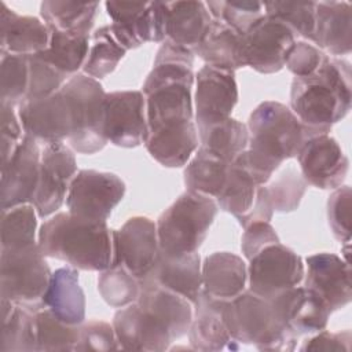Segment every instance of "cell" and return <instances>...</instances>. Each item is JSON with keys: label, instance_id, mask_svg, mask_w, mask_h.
<instances>
[{"label": "cell", "instance_id": "obj_13", "mask_svg": "<svg viewBox=\"0 0 352 352\" xmlns=\"http://www.w3.org/2000/svg\"><path fill=\"white\" fill-rule=\"evenodd\" d=\"M148 133L146 98L142 91L106 94L104 135L107 142L124 148L144 144Z\"/></svg>", "mask_w": 352, "mask_h": 352}, {"label": "cell", "instance_id": "obj_33", "mask_svg": "<svg viewBox=\"0 0 352 352\" xmlns=\"http://www.w3.org/2000/svg\"><path fill=\"white\" fill-rule=\"evenodd\" d=\"M199 147L209 154L232 164L249 144V131L246 124L227 118L217 124L198 129Z\"/></svg>", "mask_w": 352, "mask_h": 352}, {"label": "cell", "instance_id": "obj_10", "mask_svg": "<svg viewBox=\"0 0 352 352\" xmlns=\"http://www.w3.org/2000/svg\"><path fill=\"white\" fill-rule=\"evenodd\" d=\"M302 258L280 242L265 246L249 260V290L267 300L298 286L304 279Z\"/></svg>", "mask_w": 352, "mask_h": 352}, {"label": "cell", "instance_id": "obj_34", "mask_svg": "<svg viewBox=\"0 0 352 352\" xmlns=\"http://www.w3.org/2000/svg\"><path fill=\"white\" fill-rule=\"evenodd\" d=\"M50 33V44L44 51L38 52V55L66 77L77 74L88 56L91 44L89 34L59 32L51 28Z\"/></svg>", "mask_w": 352, "mask_h": 352}, {"label": "cell", "instance_id": "obj_3", "mask_svg": "<svg viewBox=\"0 0 352 352\" xmlns=\"http://www.w3.org/2000/svg\"><path fill=\"white\" fill-rule=\"evenodd\" d=\"M37 245L45 257L81 271L102 272L114 264V230L69 212L56 213L41 224Z\"/></svg>", "mask_w": 352, "mask_h": 352}, {"label": "cell", "instance_id": "obj_49", "mask_svg": "<svg viewBox=\"0 0 352 352\" xmlns=\"http://www.w3.org/2000/svg\"><path fill=\"white\" fill-rule=\"evenodd\" d=\"M120 349L113 326L103 320H89L80 324V338L74 351Z\"/></svg>", "mask_w": 352, "mask_h": 352}, {"label": "cell", "instance_id": "obj_23", "mask_svg": "<svg viewBox=\"0 0 352 352\" xmlns=\"http://www.w3.org/2000/svg\"><path fill=\"white\" fill-rule=\"evenodd\" d=\"M144 146L162 166L182 168L199 147L197 125L191 120L148 129Z\"/></svg>", "mask_w": 352, "mask_h": 352}, {"label": "cell", "instance_id": "obj_46", "mask_svg": "<svg viewBox=\"0 0 352 352\" xmlns=\"http://www.w3.org/2000/svg\"><path fill=\"white\" fill-rule=\"evenodd\" d=\"M307 182L294 169L285 170L272 184L264 186L274 212H293L307 190Z\"/></svg>", "mask_w": 352, "mask_h": 352}, {"label": "cell", "instance_id": "obj_14", "mask_svg": "<svg viewBox=\"0 0 352 352\" xmlns=\"http://www.w3.org/2000/svg\"><path fill=\"white\" fill-rule=\"evenodd\" d=\"M158 256L157 226L151 219L133 216L128 219L120 230H114L113 265L125 267L133 276L142 280L150 274Z\"/></svg>", "mask_w": 352, "mask_h": 352}, {"label": "cell", "instance_id": "obj_29", "mask_svg": "<svg viewBox=\"0 0 352 352\" xmlns=\"http://www.w3.org/2000/svg\"><path fill=\"white\" fill-rule=\"evenodd\" d=\"M202 290L219 300H232L246 289L248 267L230 252H216L201 265Z\"/></svg>", "mask_w": 352, "mask_h": 352}, {"label": "cell", "instance_id": "obj_31", "mask_svg": "<svg viewBox=\"0 0 352 352\" xmlns=\"http://www.w3.org/2000/svg\"><path fill=\"white\" fill-rule=\"evenodd\" d=\"M44 305L67 324L78 326L85 319V296L78 282V270L62 267L51 274Z\"/></svg>", "mask_w": 352, "mask_h": 352}, {"label": "cell", "instance_id": "obj_41", "mask_svg": "<svg viewBox=\"0 0 352 352\" xmlns=\"http://www.w3.org/2000/svg\"><path fill=\"white\" fill-rule=\"evenodd\" d=\"M37 212L32 204L1 210V248L14 249L37 243Z\"/></svg>", "mask_w": 352, "mask_h": 352}, {"label": "cell", "instance_id": "obj_28", "mask_svg": "<svg viewBox=\"0 0 352 352\" xmlns=\"http://www.w3.org/2000/svg\"><path fill=\"white\" fill-rule=\"evenodd\" d=\"M201 265V257L197 252L175 257L160 252L155 265L143 279L151 280L194 304L202 292Z\"/></svg>", "mask_w": 352, "mask_h": 352}, {"label": "cell", "instance_id": "obj_44", "mask_svg": "<svg viewBox=\"0 0 352 352\" xmlns=\"http://www.w3.org/2000/svg\"><path fill=\"white\" fill-rule=\"evenodd\" d=\"M0 88L1 103L8 106H21L26 100L29 87V62L28 55L1 54L0 62Z\"/></svg>", "mask_w": 352, "mask_h": 352}, {"label": "cell", "instance_id": "obj_9", "mask_svg": "<svg viewBox=\"0 0 352 352\" xmlns=\"http://www.w3.org/2000/svg\"><path fill=\"white\" fill-rule=\"evenodd\" d=\"M104 7L113 21L110 29L126 51L150 41H165L166 18L164 16V1H106Z\"/></svg>", "mask_w": 352, "mask_h": 352}, {"label": "cell", "instance_id": "obj_40", "mask_svg": "<svg viewBox=\"0 0 352 352\" xmlns=\"http://www.w3.org/2000/svg\"><path fill=\"white\" fill-rule=\"evenodd\" d=\"M257 184L236 164H230L226 182L214 198L221 210L239 217L245 214L253 205Z\"/></svg>", "mask_w": 352, "mask_h": 352}, {"label": "cell", "instance_id": "obj_11", "mask_svg": "<svg viewBox=\"0 0 352 352\" xmlns=\"http://www.w3.org/2000/svg\"><path fill=\"white\" fill-rule=\"evenodd\" d=\"M77 173V162L70 146L63 142L44 146L38 183L32 199L38 217L54 214L66 202L70 182Z\"/></svg>", "mask_w": 352, "mask_h": 352}, {"label": "cell", "instance_id": "obj_22", "mask_svg": "<svg viewBox=\"0 0 352 352\" xmlns=\"http://www.w3.org/2000/svg\"><path fill=\"white\" fill-rule=\"evenodd\" d=\"M192 85L188 81H169L143 87L148 129L194 118Z\"/></svg>", "mask_w": 352, "mask_h": 352}, {"label": "cell", "instance_id": "obj_45", "mask_svg": "<svg viewBox=\"0 0 352 352\" xmlns=\"http://www.w3.org/2000/svg\"><path fill=\"white\" fill-rule=\"evenodd\" d=\"M212 19L223 21L239 33H245L253 23L265 15L261 1L231 0V1H206Z\"/></svg>", "mask_w": 352, "mask_h": 352}, {"label": "cell", "instance_id": "obj_2", "mask_svg": "<svg viewBox=\"0 0 352 352\" xmlns=\"http://www.w3.org/2000/svg\"><path fill=\"white\" fill-rule=\"evenodd\" d=\"M289 103L308 138L329 133L351 110V63L324 55L312 74L294 77Z\"/></svg>", "mask_w": 352, "mask_h": 352}, {"label": "cell", "instance_id": "obj_38", "mask_svg": "<svg viewBox=\"0 0 352 352\" xmlns=\"http://www.w3.org/2000/svg\"><path fill=\"white\" fill-rule=\"evenodd\" d=\"M80 338V324L73 326L60 320L51 309L36 312L37 351L66 352L74 351Z\"/></svg>", "mask_w": 352, "mask_h": 352}, {"label": "cell", "instance_id": "obj_5", "mask_svg": "<svg viewBox=\"0 0 352 352\" xmlns=\"http://www.w3.org/2000/svg\"><path fill=\"white\" fill-rule=\"evenodd\" d=\"M217 210L219 206L212 197L187 190L155 223L160 252L172 257L197 252Z\"/></svg>", "mask_w": 352, "mask_h": 352}, {"label": "cell", "instance_id": "obj_17", "mask_svg": "<svg viewBox=\"0 0 352 352\" xmlns=\"http://www.w3.org/2000/svg\"><path fill=\"white\" fill-rule=\"evenodd\" d=\"M18 117L25 135L45 146L67 140L73 131L70 104L60 89L47 98L23 102Z\"/></svg>", "mask_w": 352, "mask_h": 352}, {"label": "cell", "instance_id": "obj_35", "mask_svg": "<svg viewBox=\"0 0 352 352\" xmlns=\"http://www.w3.org/2000/svg\"><path fill=\"white\" fill-rule=\"evenodd\" d=\"M99 8V3L80 1H58L47 0L40 4V15L45 25L51 29L67 33H88L94 26V21Z\"/></svg>", "mask_w": 352, "mask_h": 352}, {"label": "cell", "instance_id": "obj_25", "mask_svg": "<svg viewBox=\"0 0 352 352\" xmlns=\"http://www.w3.org/2000/svg\"><path fill=\"white\" fill-rule=\"evenodd\" d=\"M312 44L329 56L352 50V6L348 1H316Z\"/></svg>", "mask_w": 352, "mask_h": 352}, {"label": "cell", "instance_id": "obj_50", "mask_svg": "<svg viewBox=\"0 0 352 352\" xmlns=\"http://www.w3.org/2000/svg\"><path fill=\"white\" fill-rule=\"evenodd\" d=\"M324 55L323 51L309 41H296L286 55L285 66L296 77H305L319 67Z\"/></svg>", "mask_w": 352, "mask_h": 352}, {"label": "cell", "instance_id": "obj_7", "mask_svg": "<svg viewBox=\"0 0 352 352\" xmlns=\"http://www.w3.org/2000/svg\"><path fill=\"white\" fill-rule=\"evenodd\" d=\"M1 298L37 312L44 305L51 270L37 243L3 249L0 257Z\"/></svg>", "mask_w": 352, "mask_h": 352}, {"label": "cell", "instance_id": "obj_43", "mask_svg": "<svg viewBox=\"0 0 352 352\" xmlns=\"http://www.w3.org/2000/svg\"><path fill=\"white\" fill-rule=\"evenodd\" d=\"M263 4L265 15L285 23L294 36L312 43L316 1H267Z\"/></svg>", "mask_w": 352, "mask_h": 352}, {"label": "cell", "instance_id": "obj_37", "mask_svg": "<svg viewBox=\"0 0 352 352\" xmlns=\"http://www.w3.org/2000/svg\"><path fill=\"white\" fill-rule=\"evenodd\" d=\"M126 50L114 37L110 25L96 29L91 37L87 60L82 66L84 74L92 78H103L113 73Z\"/></svg>", "mask_w": 352, "mask_h": 352}, {"label": "cell", "instance_id": "obj_36", "mask_svg": "<svg viewBox=\"0 0 352 352\" xmlns=\"http://www.w3.org/2000/svg\"><path fill=\"white\" fill-rule=\"evenodd\" d=\"M228 168L230 164L198 148L184 169V184L188 191L216 198L226 182Z\"/></svg>", "mask_w": 352, "mask_h": 352}, {"label": "cell", "instance_id": "obj_18", "mask_svg": "<svg viewBox=\"0 0 352 352\" xmlns=\"http://www.w3.org/2000/svg\"><path fill=\"white\" fill-rule=\"evenodd\" d=\"M40 161L38 142L23 135L12 157L1 165V210L32 202L38 183Z\"/></svg>", "mask_w": 352, "mask_h": 352}, {"label": "cell", "instance_id": "obj_26", "mask_svg": "<svg viewBox=\"0 0 352 352\" xmlns=\"http://www.w3.org/2000/svg\"><path fill=\"white\" fill-rule=\"evenodd\" d=\"M51 33L45 22L36 16L19 15L0 4V54L34 55L50 44Z\"/></svg>", "mask_w": 352, "mask_h": 352}, {"label": "cell", "instance_id": "obj_20", "mask_svg": "<svg viewBox=\"0 0 352 352\" xmlns=\"http://www.w3.org/2000/svg\"><path fill=\"white\" fill-rule=\"evenodd\" d=\"M279 319L298 337L326 329L330 308L305 286H294L270 298Z\"/></svg>", "mask_w": 352, "mask_h": 352}, {"label": "cell", "instance_id": "obj_19", "mask_svg": "<svg viewBox=\"0 0 352 352\" xmlns=\"http://www.w3.org/2000/svg\"><path fill=\"white\" fill-rule=\"evenodd\" d=\"M304 286L318 294L330 311L344 308L351 302V265L333 253H316L305 258Z\"/></svg>", "mask_w": 352, "mask_h": 352}, {"label": "cell", "instance_id": "obj_21", "mask_svg": "<svg viewBox=\"0 0 352 352\" xmlns=\"http://www.w3.org/2000/svg\"><path fill=\"white\" fill-rule=\"evenodd\" d=\"M140 294L136 304L146 312L169 337L177 340L188 333L192 320V304L147 279L140 280Z\"/></svg>", "mask_w": 352, "mask_h": 352}, {"label": "cell", "instance_id": "obj_39", "mask_svg": "<svg viewBox=\"0 0 352 352\" xmlns=\"http://www.w3.org/2000/svg\"><path fill=\"white\" fill-rule=\"evenodd\" d=\"M36 312L15 305L3 316L0 352H36Z\"/></svg>", "mask_w": 352, "mask_h": 352}, {"label": "cell", "instance_id": "obj_51", "mask_svg": "<svg viewBox=\"0 0 352 352\" xmlns=\"http://www.w3.org/2000/svg\"><path fill=\"white\" fill-rule=\"evenodd\" d=\"M1 109V165L7 164L22 140V125L12 106L0 104Z\"/></svg>", "mask_w": 352, "mask_h": 352}, {"label": "cell", "instance_id": "obj_30", "mask_svg": "<svg viewBox=\"0 0 352 352\" xmlns=\"http://www.w3.org/2000/svg\"><path fill=\"white\" fill-rule=\"evenodd\" d=\"M166 41L194 50L206 34L212 16L202 1H165Z\"/></svg>", "mask_w": 352, "mask_h": 352}, {"label": "cell", "instance_id": "obj_16", "mask_svg": "<svg viewBox=\"0 0 352 352\" xmlns=\"http://www.w3.org/2000/svg\"><path fill=\"white\" fill-rule=\"evenodd\" d=\"M238 102L234 72L205 65L195 74V125L206 128L231 117Z\"/></svg>", "mask_w": 352, "mask_h": 352}, {"label": "cell", "instance_id": "obj_48", "mask_svg": "<svg viewBox=\"0 0 352 352\" xmlns=\"http://www.w3.org/2000/svg\"><path fill=\"white\" fill-rule=\"evenodd\" d=\"M351 187L340 186L327 199V221L341 243L351 242Z\"/></svg>", "mask_w": 352, "mask_h": 352}, {"label": "cell", "instance_id": "obj_24", "mask_svg": "<svg viewBox=\"0 0 352 352\" xmlns=\"http://www.w3.org/2000/svg\"><path fill=\"white\" fill-rule=\"evenodd\" d=\"M226 302L204 290L192 304V320L188 329V341L194 351H221L231 342L226 322Z\"/></svg>", "mask_w": 352, "mask_h": 352}, {"label": "cell", "instance_id": "obj_27", "mask_svg": "<svg viewBox=\"0 0 352 352\" xmlns=\"http://www.w3.org/2000/svg\"><path fill=\"white\" fill-rule=\"evenodd\" d=\"M113 329L120 348L126 351H166L170 337L133 302L118 309Z\"/></svg>", "mask_w": 352, "mask_h": 352}, {"label": "cell", "instance_id": "obj_54", "mask_svg": "<svg viewBox=\"0 0 352 352\" xmlns=\"http://www.w3.org/2000/svg\"><path fill=\"white\" fill-rule=\"evenodd\" d=\"M272 214H274V210H272V206L270 204L265 187L258 186L257 191H256L253 205L250 206V209L245 214L236 217V220L243 228H246L252 223H257V221L270 223V220L272 219Z\"/></svg>", "mask_w": 352, "mask_h": 352}, {"label": "cell", "instance_id": "obj_42", "mask_svg": "<svg viewBox=\"0 0 352 352\" xmlns=\"http://www.w3.org/2000/svg\"><path fill=\"white\" fill-rule=\"evenodd\" d=\"M140 287V280L122 265H113L102 271L98 278L100 297L114 308H124L136 302Z\"/></svg>", "mask_w": 352, "mask_h": 352}, {"label": "cell", "instance_id": "obj_4", "mask_svg": "<svg viewBox=\"0 0 352 352\" xmlns=\"http://www.w3.org/2000/svg\"><path fill=\"white\" fill-rule=\"evenodd\" d=\"M226 322L231 338L260 351H293L297 336L279 319L270 300L249 289L226 302Z\"/></svg>", "mask_w": 352, "mask_h": 352}, {"label": "cell", "instance_id": "obj_52", "mask_svg": "<svg viewBox=\"0 0 352 352\" xmlns=\"http://www.w3.org/2000/svg\"><path fill=\"white\" fill-rule=\"evenodd\" d=\"M280 242L278 234L272 226L267 221L252 223L245 228V232L241 239V250L243 256L250 260L254 254L263 250L265 246Z\"/></svg>", "mask_w": 352, "mask_h": 352}, {"label": "cell", "instance_id": "obj_8", "mask_svg": "<svg viewBox=\"0 0 352 352\" xmlns=\"http://www.w3.org/2000/svg\"><path fill=\"white\" fill-rule=\"evenodd\" d=\"M125 191V183L114 173L78 170L66 195L67 212L88 221L106 223L113 209L122 201Z\"/></svg>", "mask_w": 352, "mask_h": 352}, {"label": "cell", "instance_id": "obj_15", "mask_svg": "<svg viewBox=\"0 0 352 352\" xmlns=\"http://www.w3.org/2000/svg\"><path fill=\"white\" fill-rule=\"evenodd\" d=\"M296 158L307 184L320 190L342 186L349 169L348 157L329 133L307 138Z\"/></svg>", "mask_w": 352, "mask_h": 352}, {"label": "cell", "instance_id": "obj_32", "mask_svg": "<svg viewBox=\"0 0 352 352\" xmlns=\"http://www.w3.org/2000/svg\"><path fill=\"white\" fill-rule=\"evenodd\" d=\"M208 66L235 72L245 67L242 33L236 32L223 21L213 19L206 34L194 50Z\"/></svg>", "mask_w": 352, "mask_h": 352}, {"label": "cell", "instance_id": "obj_6", "mask_svg": "<svg viewBox=\"0 0 352 352\" xmlns=\"http://www.w3.org/2000/svg\"><path fill=\"white\" fill-rule=\"evenodd\" d=\"M66 95L73 118V131L67 139L72 150L95 154L106 143L104 100L106 92L96 78L84 73L72 76L60 88Z\"/></svg>", "mask_w": 352, "mask_h": 352}, {"label": "cell", "instance_id": "obj_12", "mask_svg": "<svg viewBox=\"0 0 352 352\" xmlns=\"http://www.w3.org/2000/svg\"><path fill=\"white\" fill-rule=\"evenodd\" d=\"M242 41L245 65L261 74H271L285 67L296 36L280 21L264 15L242 34Z\"/></svg>", "mask_w": 352, "mask_h": 352}, {"label": "cell", "instance_id": "obj_53", "mask_svg": "<svg viewBox=\"0 0 352 352\" xmlns=\"http://www.w3.org/2000/svg\"><path fill=\"white\" fill-rule=\"evenodd\" d=\"M352 344L351 330H344L338 333L331 331H319L309 340H307L300 348L302 352L314 351V352H349Z\"/></svg>", "mask_w": 352, "mask_h": 352}, {"label": "cell", "instance_id": "obj_1", "mask_svg": "<svg viewBox=\"0 0 352 352\" xmlns=\"http://www.w3.org/2000/svg\"><path fill=\"white\" fill-rule=\"evenodd\" d=\"M248 148L234 161L257 186H264L279 165L294 158L308 138L302 124L283 103H260L248 120Z\"/></svg>", "mask_w": 352, "mask_h": 352}, {"label": "cell", "instance_id": "obj_47", "mask_svg": "<svg viewBox=\"0 0 352 352\" xmlns=\"http://www.w3.org/2000/svg\"><path fill=\"white\" fill-rule=\"evenodd\" d=\"M29 62V87L26 100L47 98L58 92L67 81L66 76L44 60L38 54L28 55Z\"/></svg>", "mask_w": 352, "mask_h": 352}]
</instances>
